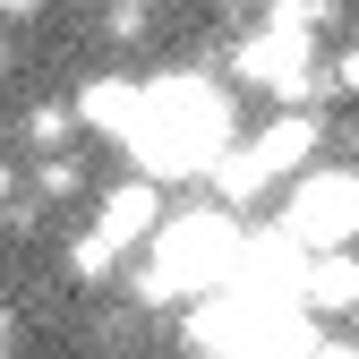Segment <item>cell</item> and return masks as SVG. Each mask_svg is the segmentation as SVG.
I'll use <instances>...</instances> for the list:
<instances>
[{
    "mask_svg": "<svg viewBox=\"0 0 359 359\" xmlns=\"http://www.w3.org/2000/svg\"><path fill=\"white\" fill-rule=\"evenodd\" d=\"M128 154H137V171L146 180H205L222 154H231V95H222L214 77H154L146 86V111H137V128L120 137Z\"/></svg>",
    "mask_w": 359,
    "mask_h": 359,
    "instance_id": "1",
    "label": "cell"
},
{
    "mask_svg": "<svg viewBox=\"0 0 359 359\" xmlns=\"http://www.w3.org/2000/svg\"><path fill=\"white\" fill-rule=\"evenodd\" d=\"M240 214L231 205H180V214H163V231L146 240L154 248V265L137 274V291L154 299V308H171V299H189V291H222L240 274Z\"/></svg>",
    "mask_w": 359,
    "mask_h": 359,
    "instance_id": "2",
    "label": "cell"
},
{
    "mask_svg": "<svg viewBox=\"0 0 359 359\" xmlns=\"http://www.w3.org/2000/svg\"><path fill=\"white\" fill-rule=\"evenodd\" d=\"M299 163H317V120H308V111H274L248 146H231V154L205 171V189H214V205L240 214V205H257L265 189L299 180Z\"/></svg>",
    "mask_w": 359,
    "mask_h": 359,
    "instance_id": "3",
    "label": "cell"
},
{
    "mask_svg": "<svg viewBox=\"0 0 359 359\" xmlns=\"http://www.w3.org/2000/svg\"><path fill=\"white\" fill-rule=\"evenodd\" d=\"M283 231L325 257V248H359V171L351 163H308L283 197Z\"/></svg>",
    "mask_w": 359,
    "mask_h": 359,
    "instance_id": "4",
    "label": "cell"
},
{
    "mask_svg": "<svg viewBox=\"0 0 359 359\" xmlns=\"http://www.w3.org/2000/svg\"><path fill=\"white\" fill-rule=\"evenodd\" d=\"M163 214H171V205H163V180H146V171H137V180H111V189H103L95 231L128 257V248H146V240L163 231Z\"/></svg>",
    "mask_w": 359,
    "mask_h": 359,
    "instance_id": "5",
    "label": "cell"
},
{
    "mask_svg": "<svg viewBox=\"0 0 359 359\" xmlns=\"http://www.w3.org/2000/svg\"><path fill=\"white\" fill-rule=\"evenodd\" d=\"M299 308L308 317H359V248H325L299 265Z\"/></svg>",
    "mask_w": 359,
    "mask_h": 359,
    "instance_id": "6",
    "label": "cell"
},
{
    "mask_svg": "<svg viewBox=\"0 0 359 359\" xmlns=\"http://www.w3.org/2000/svg\"><path fill=\"white\" fill-rule=\"evenodd\" d=\"M137 111H146V86L120 77V69L77 86V128H95V137H128V128H137Z\"/></svg>",
    "mask_w": 359,
    "mask_h": 359,
    "instance_id": "7",
    "label": "cell"
},
{
    "mask_svg": "<svg viewBox=\"0 0 359 359\" xmlns=\"http://www.w3.org/2000/svg\"><path fill=\"white\" fill-rule=\"evenodd\" d=\"M69 128H77V103H34L26 111V137L52 154V146H69Z\"/></svg>",
    "mask_w": 359,
    "mask_h": 359,
    "instance_id": "8",
    "label": "cell"
},
{
    "mask_svg": "<svg viewBox=\"0 0 359 359\" xmlns=\"http://www.w3.org/2000/svg\"><path fill=\"white\" fill-rule=\"evenodd\" d=\"M325 95L359 103V34H351V43H334V60H325Z\"/></svg>",
    "mask_w": 359,
    "mask_h": 359,
    "instance_id": "9",
    "label": "cell"
},
{
    "mask_svg": "<svg viewBox=\"0 0 359 359\" xmlns=\"http://www.w3.org/2000/svg\"><path fill=\"white\" fill-rule=\"evenodd\" d=\"M34 189H43V197H77V189H86V171H77L69 154H43V163H34Z\"/></svg>",
    "mask_w": 359,
    "mask_h": 359,
    "instance_id": "10",
    "label": "cell"
},
{
    "mask_svg": "<svg viewBox=\"0 0 359 359\" xmlns=\"http://www.w3.org/2000/svg\"><path fill=\"white\" fill-rule=\"evenodd\" d=\"M103 34H120V43H137V34H146V0H111V18H103Z\"/></svg>",
    "mask_w": 359,
    "mask_h": 359,
    "instance_id": "11",
    "label": "cell"
},
{
    "mask_svg": "<svg viewBox=\"0 0 359 359\" xmlns=\"http://www.w3.org/2000/svg\"><path fill=\"white\" fill-rule=\"evenodd\" d=\"M299 359H359V342H308Z\"/></svg>",
    "mask_w": 359,
    "mask_h": 359,
    "instance_id": "12",
    "label": "cell"
},
{
    "mask_svg": "<svg viewBox=\"0 0 359 359\" xmlns=\"http://www.w3.org/2000/svg\"><path fill=\"white\" fill-rule=\"evenodd\" d=\"M43 9V0H0V18H34Z\"/></svg>",
    "mask_w": 359,
    "mask_h": 359,
    "instance_id": "13",
    "label": "cell"
},
{
    "mask_svg": "<svg viewBox=\"0 0 359 359\" xmlns=\"http://www.w3.org/2000/svg\"><path fill=\"white\" fill-rule=\"evenodd\" d=\"M9 189H18V163H0V197H9Z\"/></svg>",
    "mask_w": 359,
    "mask_h": 359,
    "instance_id": "14",
    "label": "cell"
},
{
    "mask_svg": "<svg viewBox=\"0 0 359 359\" xmlns=\"http://www.w3.org/2000/svg\"><path fill=\"white\" fill-rule=\"evenodd\" d=\"M0 351H9V308H0Z\"/></svg>",
    "mask_w": 359,
    "mask_h": 359,
    "instance_id": "15",
    "label": "cell"
}]
</instances>
